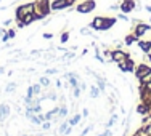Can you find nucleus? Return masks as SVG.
Segmentation results:
<instances>
[{"mask_svg": "<svg viewBox=\"0 0 151 136\" xmlns=\"http://www.w3.org/2000/svg\"><path fill=\"white\" fill-rule=\"evenodd\" d=\"M52 8H50V0H35L34 6V15L35 19H45L50 15Z\"/></svg>", "mask_w": 151, "mask_h": 136, "instance_id": "nucleus-1", "label": "nucleus"}, {"mask_svg": "<svg viewBox=\"0 0 151 136\" xmlns=\"http://www.w3.org/2000/svg\"><path fill=\"white\" fill-rule=\"evenodd\" d=\"M34 6H35V2H29V3H23L16 8V15H15V21H21L24 15L27 13H34Z\"/></svg>", "mask_w": 151, "mask_h": 136, "instance_id": "nucleus-2", "label": "nucleus"}, {"mask_svg": "<svg viewBox=\"0 0 151 136\" xmlns=\"http://www.w3.org/2000/svg\"><path fill=\"white\" fill-rule=\"evenodd\" d=\"M95 8H96L95 0H84V2H81L76 6V11L81 13V15H87V13H92Z\"/></svg>", "mask_w": 151, "mask_h": 136, "instance_id": "nucleus-3", "label": "nucleus"}, {"mask_svg": "<svg viewBox=\"0 0 151 136\" xmlns=\"http://www.w3.org/2000/svg\"><path fill=\"white\" fill-rule=\"evenodd\" d=\"M150 29H151L150 24L142 23V21H140V23H137V24L132 26V34H134L137 38H143V37H145V34H148V32H150Z\"/></svg>", "mask_w": 151, "mask_h": 136, "instance_id": "nucleus-4", "label": "nucleus"}, {"mask_svg": "<svg viewBox=\"0 0 151 136\" xmlns=\"http://www.w3.org/2000/svg\"><path fill=\"white\" fill-rule=\"evenodd\" d=\"M150 70H151V66H150L148 63H140V64H137V66H135V70H134L135 78L140 82L143 77L146 75V74L150 72Z\"/></svg>", "mask_w": 151, "mask_h": 136, "instance_id": "nucleus-5", "label": "nucleus"}, {"mask_svg": "<svg viewBox=\"0 0 151 136\" xmlns=\"http://www.w3.org/2000/svg\"><path fill=\"white\" fill-rule=\"evenodd\" d=\"M130 58V53L129 51H124L122 48H114L113 50V63H122V61L129 59Z\"/></svg>", "mask_w": 151, "mask_h": 136, "instance_id": "nucleus-6", "label": "nucleus"}, {"mask_svg": "<svg viewBox=\"0 0 151 136\" xmlns=\"http://www.w3.org/2000/svg\"><path fill=\"white\" fill-rule=\"evenodd\" d=\"M135 8H137V2H135V0H122L121 5H119L121 13H125V15L132 13Z\"/></svg>", "mask_w": 151, "mask_h": 136, "instance_id": "nucleus-7", "label": "nucleus"}, {"mask_svg": "<svg viewBox=\"0 0 151 136\" xmlns=\"http://www.w3.org/2000/svg\"><path fill=\"white\" fill-rule=\"evenodd\" d=\"M10 115H12V106H10L8 103H2V104H0V122L3 123Z\"/></svg>", "mask_w": 151, "mask_h": 136, "instance_id": "nucleus-8", "label": "nucleus"}, {"mask_svg": "<svg viewBox=\"0 0 151 136\" xmlns=\"http://www.w3.org/2000/svg\"><path fill=\"white\" fill-rule=\"evenodd\" d=\"M50 8H52V11H61V10L69 8V6H68L66 0H52L50 2Z\"/></svg>", "mask_w": 151, "mask_h": 136, "instance_id": "nucleus-9", "label": "nucleus"}, {"mask_svg": "<svg viewBox=\"0 0 151 136\" xmlns=\"http://www.w3.org/2000/svg\"><path fill=\"white\" fill-rule=\"evenodd\" d=\"M135 112L138 114V115L145 117V115H148V114H151V107L146 104V103L140 101L138 104H137V107H135Z\"/></svg>", "mask_w": 151, "mask_h": 136, "instance_id": "nucleus-10", "label": "nucleus"}, {"mask_svg": "<svg viewBox=\"0 0 151 136\" xmlns=\"http://www.w3.org/2000/svg\"><path fill=\"white\" fill-rule=\"evenodd\" d=\"M137 46H138V48L142 50L143 53L151 51V38H150V40H145V38H138V40H137Z\"/></svg>", "mask_w": 151, "mask_h": 136, "instance_id": "nucleus-11", "label": "nucleus"}, {"mask_svg": "<svg viewBox=\"0 0 151 136\" xmlns=\"http://www.w3.org/2000/svg\"><path fill=\"white\" fill-rule=\"evenodd\" d=\"M103 21H105V16H96V18H93V19H92V23L88 24V26H90L93 31H101Z\"/></svg>", "mask_w": 151, "mask_h": 136, "instance_id": "nucleus-12", "label": "nucleus"}, {"mask_svg": "<svg viewBox=\"0 0 151 136\" xmlns=\"http://www.w3.org/2000/svg\"><path fill=\"white\" fill-rule=\"evenodd\" d=\"M116 23H117V18H116V16H114V18H106V16H105V21H103V27H101V31H109Z\"/></svg>", "mask_w": 151, "mask_h": 136, "instance_id": "nucleus-13", "label": "nucleus"}, {"mask_svg": "<svg viewBox=\"0 0 151 136\" xmlns=\"http://www.w3.org/2000/svg\"><path fill=\"white\" fill-rule=\"evenodd\" d=\"M21 21H23L24 27H26V26H31V24L34 23V21H37V19H35V15H34V13H27V15L23 16V19H21Z\"/></svg>", "mask_w": 151, "mask_h": 136, "instance_id": "nucleus-14", "label": "nucleus"}, {"mask_svg": "<svg viewBox=\"0 0 151 136\" xmlns=\"http://www.w3.org/2000/svg\"><path fill=\"white\" fill-rule=\"evenodd\" d=\"M16 37V31L15 29H8L5 34L2 35V42H8V40H13Z\"/></svg>", "mask_w": 151, "mask_h": 136, "instance_id": "nucleus-15", "label": "nucleus"}, {"mask_svg": "<svg viewBox=\"0 0 151 136\" xmlns=\"http://www.w3.org/2000/svg\"><path fill=\"white\" fill-rule=\"evenodd\" d=\"M68 114H69V110H68V106H66V103L64 104H60L58 107V119H64V117H68Z\"/></svg>", "mask_w": 151, "mask_h": 136, "instance_id": "nucleus-16", "label": "nucleus"}, {"mask_svg": "<svg viewBox=\"0 0 151 136\" xmlns=\"http://www.w3.org/2000/svg\"><path fill=\"white\" fill-rule=\"evenodd\" d=\"M137 40H138V38H137L134 34H127V35L124 37V45H127V46H132L134 43H137Z\"/></svg>", "mask_w": 151, "mask_h": 136, "instance_id": "nucleus-17", "label": "nucleus"}, {"mask_svg": "<svg viewBox=\"0 0 151 136\" xmlns=\"http://www.w3.org/2000/svg\"><path fill=\"white\" fill-rule=\"evenodd\" d=\"M81 119H82V114H77V112H76L74 115L71 117V119L68 120V122H69V125L74 128V127H77V125H79V122H81Z\"/></svg>", "mask_w": 151, "mask_h": 136, "instance_id": "nucleus-18", "label": "nucleus"}, {"mask_svg": "<svg viewBox=\"0 0 151 136\" xmlns=\"http://www.w3.org/2000/svg\"><path fill=\"white\" fill-rule=\"evenodd\" d=\"M39 83H40V85H42V88H45V90H47V88H50V85H52V83H50V78H48V75L40 77V78H39Z\"/></svg>", "mask_w": 151, "mask_h": 136, "instance_id": "nucleus-19", "label": "nucleus"}, {"mask_svg": "<svg viewBox=\"0 0 151 136\" xmlns=\"http://www.w3.org/2000/svg\"><path fill=\"white\" fill-rule=\"evenodd\" d=\"M31 90H32V93H34V96H39L42 93V85L39 83V82H37V83H32L31 85Z\"/></svg>", "mask_w": 151, "mask_h": 136, "instance_id": "nucleus-20", "label": "nucleus"}, {"mask_svg": "<svg viewBox=\"0 0 151 136\" xmlns=\"http://www.w3.org/2000/svg\"><path fill=\"white\" fill-rule=\"evenodd\" d=\"M132 136H150V135H148V131H146V128L142 125L140 128H137V130H135V133L132 135Z\"/></svg>", "mask_w": 151, "mask_h": 136, "instance_id": "nucleus-21", "label": "nucleus"}, {"mask_svg": "<svg viewBox=\"0 0 151 136\" xmlns=\"http://www.w3.org/2000/svg\"><path fill=\"white\" fill-rule=\"evenodd\" d=\"M103 58L106 63H113V50H105L103 51Z\"/></svg>", "mask_w": 151, "mask_h": 136, "instance_id": "nucleus-22", "label": "nucleus"}, {"mask_svg": "<svg viewBox=\"0 0 151 136\" xmlns=\"http://www.w3.org/2000/svg\"><path fill=\"white\" fill-rule=\"evenodd\" d=\"M98 95H100V88L96 85H92L90 87V98H98Z\"/></svg>", "mask_w": 151, "mask_h": 136, "instance_id": "nucleus-23", "label": "nucleus"}, {"mask_svg": "<svg viewBox=\"0 0 151 136\" xmlns=\"http://www.w3.org/2000/svg\"><path fill=\"white\" fill-rule=\"evenodd\" d=\"M116 122H117V115H116V114H111L109 120H108V123H106V128H111Z\"/></svg>", "mask_w": 151, "mask_h": 136, "instance_id": "nucleus-24", "label": "nucleus"}, {"mask_svg": "<svg viewBox=\"0 0 151 136\" xmlns=\"http://www.w3.org/2000/svg\"><path fill=\"white\" fill-rule=\"evenodd\" d=\"M68 40H69V32H68V31L61 32V35H60V42H61V43H66Z\"/></svg>", "mask_w": 151, "mask_h": 136, "instance_id": "nucleus-25", "label": "nucleus"}, {"mask_svg": "<svg viewBox=\"0 0 151 136\" xmlns=\"http://www.w3.org/2000/svg\"><path fill=\"white\" fill-rule=\"evenodd\" d=\"M81 34H82V35H93V34H92V27H90V26L82 27V29H81Z\"/></svg>", "mask_w": 151, "mask_h": 136, "instance_id": "nucleus-26", "label": "nucleus"}, {"mask_svg": "<svg viewBox=\"0 0 151 136\" xmlns=\"http://www.w3.org/2000/svg\"><path fill=\"white\" fill-rule=\"evenodd\" d=\"M15 90H16V83H8V85H6V88H5L6 93H13Z\"/></svg>", "mask_w": 151, "mask_h": 136, "instance_id": "nucleus-27", "label": "nucleus"}, {"mask_svg": "<svg viewBox=\"0 0 151 136\" xmlns=\"http://www.w3.org/2000/svg\"><path fill=\"white\" fill-rule=\"evenodd\" d=\"M42 128L47 131V130H50L52 128V120H45V122H42Z\"/></svg>", "mask_w": 151, "mask_h": 136, "instance_id": "nucleus-28", "label": "nucleus"}, {"mask_svg": "<svg viewBox=\"0 0 151 136\" xmlns=\"http://www.w3.org/2000/svg\"><path fill=\"white\" fill-rule=\"evenodd\" d=\"M148 82H151V70L142 78V80H140V83H148Z\"/></svg>", "mask_w": 151, "mask_h": 136, "instance_id": "nucleus-29", "label": "nucleus"}, {"mask_svg": "<svg viewBox=\"0 0 151 136\" xmlns=\"http://www.w3.org/2000/svg\"><path fill=\"white\" fill-rule=\"evenodd\" d=\"M56 72H58V70H56L55 67H48V69L45 70V75H48V77H50V75H53V74H56Z\"/></svg>", "mask_w": 151, "mask_h": 136, "instance_id": "nucleus-30", "label": "nucleus"}, {"mask_svg": "<svg viewBox=\"0 0 151 136\" xmlns=\"http://www.w3.org/2000/svg\"><path fill=\"white\" fill-rule=\"evenodd\" d=\"M81 91H82V90H81V88H79V87H76V88H73V96H74L76 99H77L79 96H81Z\"/></svg>", "mask_w": 151, "mask_h": 136, "instance_id": "nucleus-31", "label": "nucleus"}, {"mask_svg": "<svg viewBox=\"0 0 151 136\" xmlns=\"http://www.w3.org/2000/svg\"><path fill=\"white\" fill-rule=\"evenodd\" d=\"M48 99H52V101H56V99H58V96H56V93L53 90L48 91Z\"/></svg>", "mask_w": 151, "mask_h": 136, "instance_id": "nucleus-32", "label": "nucleus"}, {"mask_svg": "<svg viewBox=\"0 0 151 136\" xmlns=\"http://www.w3.org/2000/svg\"><path fill=\"white\" fill-rule=\"evenodd\" d=\"M116 18H117V19H122V21H130V19H129V15H125V13H119Z\"/></svg>", "mask_w": 151, "mask_h": 136, "instance_id": "nucleus-33", "label": "nucleus"}, {"mask_svg": "<svg viewBox=\"0 0 151 136\" xmlns=\"http://www.w3.org/2000/svg\"><path fill=\"white\" fill-rule=\"evenodd\" d=\"M111 135H113V133H111V130H109V128H106V130L103 131V133H100L98 136H111Z\"/></svg>", "mask_w": 151, "mask_h": 136, "instance_id": "nucleus-34", "label": "nucleus"}, {"mask_svg": "<svg viewBox=\"0 0 151 136\" xmlns=\"http://www.w3.org/2000/svg\"><path fill=\"white\" fill-rule=\"evenodd\" d=\"M145 61H146L148 64H151V51H150V53H145Z\"/></svg>", "mask_w": 151, "mask_h": 136, "instance_id": "nucleus-35", "label": "nucleus"}, {"mask_svg": "<svg viewBox=\"0 0 151 136\" xmlns=\"http://www.w3.org/2000/svg\"><path fill=\"white\" fill-rule=\"evenodd\" d=\"M108 10H111V11H116V10H119V5L117 3H114V5H109V8Z\"/></svg>", "mask_w": 151, "mask_h": 136, "instance_id": "nucleus-36", "label": "nucleus"}, {"mask_svg": "<svg viewBox=\"0 0 151 136\" xmlns=\"http://www.w3.org/2000/svg\"><path fill=\"white\" fill-rule=\"evenodd\" d=\"M44 38H47V40L50 38V40H52V38H53V34H50V32H45V34H44Z\"/></svg>", "mask_w": 151, "mask_h": 136, "instance_id": "nucleus-37", "label": "nucleus"}, {"mask_svg": "<svg viewBox=\"0 0 151 136\" xmlns=\"http://www.w3.org/2000/svg\"><path fill=\"white\" fill-rule=\"evenodd\" d=\"M12 23H13L12 19H5V21H3V26L6 27V26H10V24H12Z\"/></svg>", "mask_w": 151, "mask_h": 136, "instance_id": "nucleus-38", "label": "nucleus"}, {"mask_svg": "<svg viewBox=\"0 0 151 136\" xmlns=\"http://www.w3.org/2000/svg\"><path fill=\"white\" fill-rule=\"evenodd\" d=\"M66 2H68V6H73L76 3V0H66Z\"/></svg>", "mask_w": 151, "mask_h": 136, "instance_id": "nucleus-39", "label": "nucleus"}, {"mask_svg": "<svg viewBox=\"0 0 151 136\" xmlns=\"http://www.w3.org/2000/svg\"><path fill=\"white\" fill-rule=\"evenodd\" d=\"M88 115V109H84L82 110V117H87Z\"/></svg>", "mask_w": 151, "mask_h": 136, "instance_id": "nucleus-40", "label": "nucleus"}, {"mask_svg": "<svg viewBox=\"0 0 151 136\" xmlns=\"http://www.w3.org/2000/svg\"><path fill=\"white\" fill-rule=\"evenodd\" d=\"M61 87H63V85H61V80H60V78H56V88H61Z\"/></svg>", "mask_w": 151, "mask_h": 136, "instance_id": "nucleus-41", "label": "nucleus"}, {"mask_svg": "<svg viewBox=\"0 0 151 136\" xmlns=\"http://www.w3.org/2000/svg\"><path fill=\"white\" fill-rule=\"evenodd\" d=\"M5 32H6V31H5V29H3V27H0V38H2V35H3V34H5Z\"/></svg>", "mask_w": 151, "mask_h": 136, "instance_id": "nucleus-42", "label": "nucleus"}, {"mask_svg": "<svg viewBox=\"0 0 151 136\" xmlns=\"http://www.w3.org/2000/svg\"><path fill=\"white\" fill-rule=\"evenodd\" d=\"M145 10H146L148 13H151V5H146V6H145Z\"/></svg>", "mask_w": 151, "mask_h": 136, "instance_id": "nucleus-43", "label": "nucleus"}, {"mask_svg": "<svg viewBox=\"0 0 151 136\" xmlns=\"http://www.w3.org/2000/svg\"><path fill=\"white\" fill-rule=\"evenodd\" d=\"M3 70H5V67H0V75L3 74Z\"/></svg>", "mask_w": 151, "mask_h": 136, "instance_id": "nucleus-44", "label": "nucleus"}, {"mask_svg": "<svg viewBox=\"0 0 151 136\" xmlns=\"http://www.w3.org/2000/svg\"><path fill=\"white\" fill-rule=\"evenodd\" d=\"M150 23H151V16H150Z\"/></svg>", "mask_w": 151, "mask_h": 136, "instance_id": "nucleus-45", "label": "nucleus"}, {"mask_svg": "<svg viewBox=\"0 0 151 136\" xmlns=\"http://www.w3.org/2000/svg\"><path fill=\"white\" fill-rule=\"evenodd\" d=\"M23 136H29V135H23Z\"/></svg>", "mask_w": 151, "mask_h": 136, "instance_id": "nucleus-46", "label": "nucleus"}, {"mask_svg": "<svg viewBox=\"0 0 151 136\" xmlns=\"http://www.w3.org/2000/svg\"><path fill=\"white\" fill-rule=\"evenodd\" d=\"M39 136H44V135H39Z\"/></svg>", "mask_w": 151, "mask_h": 136, "instance_id": "nucleus-47", "label": "nucleus"}]
</instances>
